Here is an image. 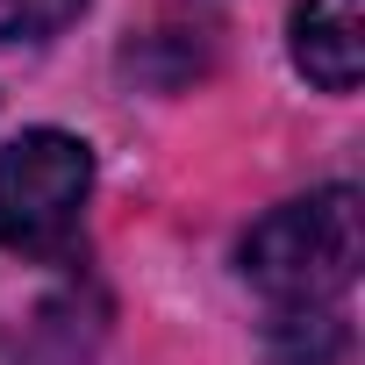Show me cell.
<instances>
[{
  "label": "cell",
  "mask_w": 365,
  "mask_h": 365,
  "mask_svg": "<svg viewBox=\"0 0 365 365\" xmlns=\"http://www.w3.org/2000/svg\"><path fill=\"white\" fill-rule=\"evenodd\" d=\"M294 65L322 93H351L365 72V0H294Z\"/></svg>",
  "instance_id": "3"
},
{
  "label": "cell",
  "mask_w": 365,
  "mask_h": 365,
  "mask_svg": "<svg viewBox=\"0 0 365 365\" xmlns=\"http://www.w3.org/2000/svg\"><path fill=\"white\" fill-rule=\"evenodd\" d=\"M358 251H365L358 194L351 187H322V194H301V201L272 208L265 222H251L237 258H244V279L279 315H315L358 279Z\"/></svg>",
  "instance_id": "1"
},
{
  "label": "cell",
  "mask_w": 365,
  "mask_h": 365,
  "mask_svg": "<svg viewBox=\"0 0 365 365\" xmlns=\"http://www.w3.org/2000/svg\"><path fill=\"white\" fill-rule=\"evenodd\" d=\"M93 194V150L65 129H29L0 150V251L51 258L79 237Z\"/></svg>",
  "instance_id": "2"
},
{
  "label": "cell",
  "mask_w": 365,
  "mask_h": 365,
  "mask_svg": "<svg viewBox=\"0 0 365 365\" xmlns=\"http://www.w3.org/2000/svg\"><path fill=\"white\" fill-rule=\"evenodd\" d=\"M86 0H0V43H36L51 29H65Z\"/></svg>",
  "instance_id": "4"
}]
</instances>
